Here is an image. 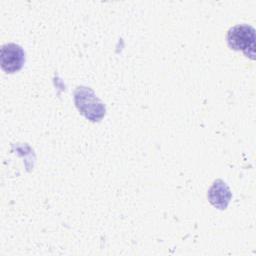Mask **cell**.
<instances>
[{
  "instance_id": "obj_3",
  "label": "cell",
  "mask_w": 256,
  "mask_h": 256,
  "mask_svg": "<svg viewBox=\"0 0 256 256\" xmlns=\"http://www.w3.org/2000/svg\"><path fill=\"white\" fill-rule=\"evenodd\" d=\"M0 61L3 71L14 73L22 68L25 62V52L18 44L7 43L1 47Z\"/></svg>"
},
{
  "instance_id": "obj_1",
  "label": "cell",
  "mask_w": 256,
  "mask_h": 256,
  "mask_svg": "<svg viewBox=\"0 0 256 256\" xmlns=\"http://www.w3.org/2000/svg\"><path fill=\"white\" fill-rule=\"evenodd\" d=\"M74 102L80 114L92 122L100 121L106 112L104 103L86 86H78L74 91Z\"/></svg>"
},
{
  "instance_id": "obj_4",
  "label": "cell",
  "mask_w": 256,
  "mask_h": 256,
  "mask_svg": "<svg viewBox=\"0 0 256 256\" xmlns=\"http://www.w3.org/2000/svg\"><path fill=\"white\" fill-rule=\"evenodd\" d=\"M209 202L218 209H226L232 194L229 187L221 179H217L213 182L212 186L208 190L207 194Z\"/></svg>"
},
{
  "instance_id": "obj_2",
  "label": "cell",
  "mask_w": 256,
  "mask_h": 256,
  "mask_svg": "<svg viewBox=\"0 0 256 256\" xmlns=\"http://www.w3.org/2000/svg\"><path fill=\"white\" fill-rule=\"evenodd\" d=\"M228 46L233 50H241L254 59L255 57V30L248 24H238L229 29L227 33Z\"/></svg>"
}]
</instances>
